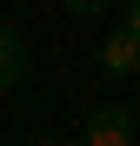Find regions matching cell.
Returning <instances> with one entry per match:
<instances>
[{"label":"cell","instance_id":"1","mask_svg":"<svg viewBox=\"0 0 140 146\" xmlns=\"http://www.w3.org/2000/svg\"><path fill=\"white\" fill-rule=\"evenodd\" d=\"M100 66L113 73V80H133V73H140V33L127 27V20L107 33V46H100Z\"/></svg>","mask_w":140,"mask_h":146},{"label":"cell","instance_id":"2","mask_svg":"<svg viewBox=\"0 0 140 146\" xmlns=\"http://www.w3.org/2000/svg\"><path fill=\"white\" fill-rule=\"evenodd\" d=\"M87 139H93V146H127V139H133V113H127V106H100V113L87 119Z\"/></svg>","mask_w":140,"mask_h":146},{"label":"cell","instance_id":"3","mask_svg":"<svg viewBox=\"0 0 140 146\" xmlns=\"http://www.w3.org/2000/svg\"><path fill=\"white\" fill-rule=\"evenodd\" d=\"M20 80H27V46L13 27H0V86H20Z\"/></svg>","mask_w":140,"mask_h":146},{"label":"cell","instance_id":"4","mask_svg":"<svg viewBox=\"0 0 140 146\" xmlns=\"http://www.w3.org/2000/svg\"><path fill=\"white\" fill-rule=\"evenodd\" d=\"M60 7H67V13H107L113 0H60Z\"/></svg>","mask_w":140,"mask_h":146},{"label":"cell","instance_id":"5","mask_svg":"<svg viewBox=\"0 0 140 146\" xmlns=\"http://www.w3.org/2000/svg\"><path fill=\"white\" fill-rule=\"evenodd\" d=\"M127 27H133V33H140V0H127Z\"/></svg>","mask_w":140,"mask_h":146}]
</instances>
